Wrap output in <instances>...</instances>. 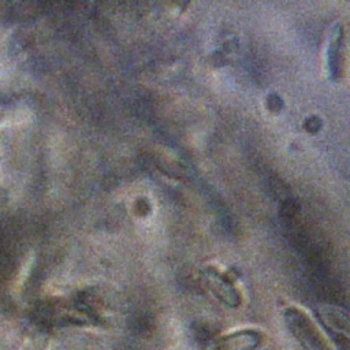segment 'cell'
I'll return each mask as SVG.
<instances>
[{"instance_id":"cell-3","label":"cell","mask_w":350,"mask_h":350,"mask_svg":"<svg viewBox=\"0 0 350 350\" xmlns=\"http://www.w3.org/2000/svg\"><path fill=\"white\" fill-rule=\"evenodd\" d=\"M206 282L215 297L220 298L224 304L228 306H238L241 302L239 291L234 287V284L223 276L220 272H208L206 273Z\"/></svg>"},{"instance_id":"cell-1","label":"cell","mask_w":350,"mask_h":350,"mask_svg":"<svg viewBox=\"0 0 350 350\" xmlns=\"http://www.w3.org/2000/svg\"><path fill=\"white\" fill-rule=\"evenodd\" d=\"M283 317L287 329L305 350H331L325 336L305 312L290 306L283 312Z\"/></svg>"},{"instance_id":"cell-2","label":"cell","mask_w":350,"mask_h":350,"mask_svg":"<svg viewBox=\"0 0 350 350\" xmlns=\"http://www.w3.org/2000/svg\"><path fill=\"white\" fill-rule=\"evenodd\" d=\"M264 335L254 328L237 329L215 339L206 350H257Z\"/></svg>"}]
</instances>
